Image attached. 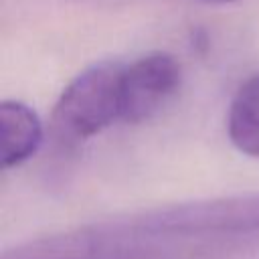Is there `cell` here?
Segmentation results:
<instances>
[{
	"label": "cell",
	"instance_id": "277c9868",
	"mask_svg": "<svg viewBox=\"0 0 259 259\" xmlns=\"http://www.w3.org/2000/svg\"><path fill=\"white\" fill-rule=\"evenodd\" d=\"M227 132L239 152L259 158V73L247 77L235 91L229 107Z\"/></svg>",
	"mask_w": 259,
	"mask_h": 259
},
{
	"label": "cell",
	"instance_id": "6da1fadb",
	"mask_svg": "<svg viewBox=\"0 0 259 259\" xmlns=\"http://www.w3.org/2000/svg\"><path fill=\"white\" fill-rule=\"evenodd\" d=\"M123 69L119 63H97L81 71L63 89L53 107V136L75 144L121 119Z\"/></svg>",
	"mask_w": 259,
	"mask_h": 259
},
{
	"label": "cell",
	"instance_id": "3957f363",
	"mask_svg": "<svg viewBox=\"0 0 259 259\" xmlns=\"http://www.w3.org/2000/svg\"><path fill=\"white\" fill-rule=\"evenodd\" d=\"M42 142V123L24 103L6 99L0 105V160L2 168H14L36 154Z\"/></svg>",
	"mask_w": 259,
	"mask_h": 259
},
{
	"label": "cell",
	"instance_id": "7a4b0ae2",
	"mask_svg": "<svg viewBox=\"0 0 259 259\" xmlns=\"http://www.w3.org/2000/svg\"><path fill=\"white\" fill-rule=\"evenodd\" d=\"M182 67L168 53H150L123 69L121 121L140 123L156 115L180 89Z\"/></svg>",
	"mask_w": 259,
	"mask_h": 259
},
{
	"label": "cell",
	"instance_id": "5b68a950",
	"mask_svg": "<svg viewBox=\"0 0 259 259\" xmlns=\"http://www.w3.org/2000/svg\"><path fill=\"white\" fill-rule=\"evenodd\" d=\"M194 2H204V4H223V2H233V0H194Z\"/></svg>",
	"mask_w": 259,
	"mask_h": 259
}]
</instances>
